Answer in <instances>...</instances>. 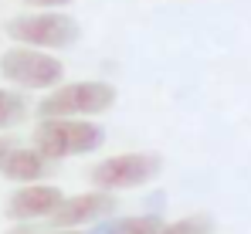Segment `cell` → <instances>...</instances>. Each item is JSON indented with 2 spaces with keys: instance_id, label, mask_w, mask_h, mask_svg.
Masks as SVG:
<instances>
[{
  "instance_id": "16",
  "label": "cell",
  "mask_w": 251,
  "mask_h": 234,
  "mask_svg": "<svg viewBox=\"0 0 251 234\" xmlns=\"http://www.w3.org/2000/svg\"><path fill=\"white\" fill-rule=\"evenodd\" d=\"M48 234H85V231H48Z\"/></svg>"
},
{
  "instance_id": "12",
  "label": "cell",
  "mask_w": 251,
  "mask_h": 234,
  "mask_svg": "<svg viewBox=\"0 0 251 234\" xmlns=\"http://www.w3.org/2000/svg\"><path fill=\"white\" fill-rule=\"evenodd\" d=\"M27 7H34V10H65V7H72L75 0H24Z\"/></svg>"
},
{
  "instance_id": "11",
  "label": "cell",
  "mask_w": 251,
  "mask_h": 234,
  "mask_svg": "<svg viewBox=\"0 0 251 234\" xmlns=\"http://www.w3.org/2000/svg\"><path fill=\"white\" fill-rule=\"evenodd\" d=\"M160 234H214V217L210 214H187V217H176V221H170L163 224V231Z\"/></svg>"
},
{
  "instance_id": "8",
  "label": "cell",
  "mask_w": 251,
  "mask_h": 234,
  "mask_svg": "<svg viewBox=\"0 0 251 234\" xmlns=\"http://www.w3.org/2000/svg\"><path fill=\"white\" fill-rule=\"evenodd\" d=\"M54 163L48 159L44 153H38L34 146H14V153L7 156V163H3V177L10 180V183H17V187H27V183H41V177L51 170Z\"/></svg>"
},
{
  "instance_id": "15",
  "label": "cell",
  "mask_w": 251,
  "mask_h": 234,
  "mask_svg": "<svg viewBox=\"0 0 251 234\" xmlns=\"http://www.w3.org/2000/svg\"><path fill=\"white\" fill-rule=\"evenodd\" d=\"M7 234H38V231H34L31 224H14V228H10Z\"/></svg>"
},
{
  "instance_id": "5",
  "label": "cell",
  "mask_w": 251,
  "mask_h": 234,
  "mask_svg": "<svg viewBox=\"0 0 251 234\" xmlns=\"http://www.w3.org/2000/svg\"><path fill=\"white\" fill-rule=\"evenodd\" d=\"M163 173V156L160 153H116L99 159L88 170V180L95 190H132V187H146Z\"/></svg>"
},
{
  "instance_id": "14",
  "label": "cell",
  "mask_w": 251,
  "mask_h": 234,
  "mask_svg": "<svg viewBox=\"0 0 251 234\" xmlns=\"http://www.w3.org/2000/svg\"><path fill=\"white\" fill-rule=\"evenodd\" d=\"M14 153V143H10V136H0V170H3V163H7V156Z\"/></svg>"
},
{
  "instance_id": "9",
  "label": "cell",
  "mask_w": 251,
  "mask_h": 234,
  "mask_svg": "<svg viewBox=\"0 0 251 234\" xmlns=\"http://www.w3.org/2000/svg\"><path fill=\"white\" fill-rule=\"evenodd\" d=\"M167 224L163 214H132V217H105L92 228H85V234H160Z\"/></svg>"
},
{
  "instance_id": "4",
  "label": "cell",
  "mask_w": 251,
  "mask_h": 234,
  "mask_svg": "<svg viewBox=\"0 0 251 234\" xmlns=\"http://www.w3.org/2000/svg\"><path fill=\"white\" fill-rule=\"evenodd\" d=\"M0 78L21 92H51L65 85V61L41 48L10 44L0 51Z\"/></svg>"
},
{
  "instance_id": "6",
  "label": "cell",
  "mask_w": 251,
  "mask_h": 234,
  "mask_svg": "<svg viewBox=\"0 0 251 234\" xmlns=\"http://www.w3.org/2000/svg\"><path fill=\"white\" fill-rule=\"evenodd\" d=\"M119 207L116 194L109 190H85V194H75V197H65L58 204V210L48 217L51 231H85L105 217H112Z\"/></svg>"
},
{
  "instance_id": "7",
  "label": "cell",
  "mask_w": 251,
  "mask_h": 234,
  "mask_svg": "<svg viewBox=\"0 0 251 234\" xmlns=\"http://www.w3.org/2000/svg\"><path fill=\"white\" fill-rule=\"evenodd\" d=\"M61 200H65V194L54 183H27V187H17L10 194V200H7V217L14 224H31V221H41V217L48 221L58 210Z\"/></svg>"
},
{
  "instance_id": "1",
  "label": "cell",
  "mask_w": 251,
  "mask_h": 234,
  "mask_svg": "<svg viewBox=\"0 0 251 234\" xmlns=\"http://www.w3.org/2000/svg\"><path fill=\"white\" fill-rule=\"evenodd\" d=\"M116 102H119V92L112 81L88 78V81H65V85L44 92L34 112L41 119H99L112 112Z\"/></svg>"
},
{
  "instance_id": "13",
  "label": "cell",
  "mask_w": 251,
  "mask_h": 234,
  "mask_svg": "<svg viewBox=\"0 0 251 234\" xmlns=\"http://www.w3.org/2000/svg\"><path fill=\"white\" fill-rule=\"evenodd\" d=\"M163 207H167V190H156L146 197V214H163Z\"/></svg>"
},
{
  "instance_id": "10",
  "label": "cell",
  "mask_w": 251,
  "mask_h": 234,
  "mask_svg": "<svg viewBox=\"0 0 251 234\" xmlns=\"http://www.w3.org/2000/svg\"><path fill=\"white\" fill-rule=\"evenodd\" d=\"M27 112H31V105H27L21 88H0V132L21 126Z\"/></svg>"
},
{
  "instance_id": "3",
  "label": "cell",
  "mask_w": 251,
  "mask_h": 234,
  "mask_svg": "<svg viewBox=\"0 0 251 234\" xmlns=\"http://www.w3.org/2000/svg\"><path fill=\"white\" fill-rule=\"evenodd\" d=\"M3 34L14 44L41 48V51H65L82 38V24L65 10H27L3 21Z\"/></svg>"
},
{
  "instance_id": "2",
  "label": "cell",
  "mask_w": 251,
  "mask_h": 234,
  "mask_svg": "<svg viewBox=\"0 0 251 234\" xmlns=\"http://www.w3.org/2000/svg\"><path fill=\"white\" fill-rule=\"evenodd\" d=\"M105 146V126L99 119H41L34 126V150L51 163L65 156H88Z\"/></svg>"
}]
</instances>
